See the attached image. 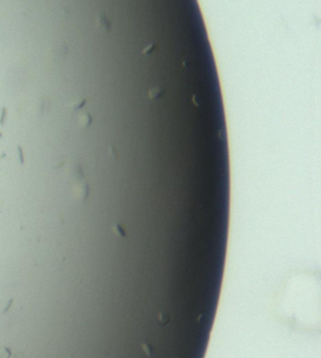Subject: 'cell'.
I'll list each match as a JSON object with an SVG mask.
<instances>
[{
    "instance_id": "1",
    "label": "cell",
    "mask_w": 321,
    "mask_h": 358,
    "mask_svg": "<svg viewBox=\"0 0 321 358\" xmlns=\"http://www.w3.org/2000/svg\"><path fill=\"white\" fill-rule=\"evenodd\" d=\"M6 114H8V109H6V107H4V108L1 109V115H0V125H1V127L5 125Z\"/></svg>"
},
{
    "instance_id": "3",
    "label": "cell",
    "mask_w": 321,
    "mask_h": 358,
    "mask_svg": "<svg viewBox=\"0 0 321 358\" xmlns=\"http://www.w3.org/2000/svg\"><path fill=\"white\" fill-rule=\"evenodd\" d=\"M13 304V299H9V303H8V306L4 308V311H3V313H5V312H8L9 311V308H10V306Z\"/></svg>"
},
{
    "instance_id": "4",
    "label": "cell",
    "mask_w": 321,
    "mask_h": 358,
    "mask_svg": "<svg viewBox=\"0 0 321 358\" xmlns=\"http://www.w3.org/2000/svg\"><path fill=\"white\" fill-rule=\"evenodd\" d=\"M1 137H3V133H1V131H0V138H1Z\"/></svg>"
},
{
    "instance_id": "2",
    "label": "cell",
    "mask_w": 321,
    "mask_h": 358,
    "mask_svg": "<svg viewBox=\"0 0 321 358\" xmlns=\"http://www.w3.org/2000/svg\"><path fill=\"white\" fill-rule=\"evenodd\" d=\"M18 155H19V162H20L21 165L25 164V158H24V154H23V148L20 145L18 146Z\"/></svg>"
}]
</instances>
